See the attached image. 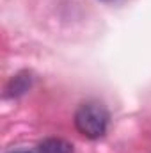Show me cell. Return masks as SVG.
Wrapping results in <instances>:
<instances>
[{
  "mask_svg": "<svg viewBox=\"0 0 151 153\" xmlns=\"http://www.w3.org/2000/svg\"><path fill=\"white\" fill-rule=\"evenodd\" d=\"M110 114L101 102H85L75 112L76 130L87 139H100L109 128Z\"/></svg>",
  "mask_w": 151,
  "mask_h": 153,
  "instance_id": "cell-1",
  "label": "cell"
},
{
  "mask_svg": "<svg viewBox=\"0 0 151 153\" xmlns=\"http://www.w3.org/2000/svg\"><path fill=\"white\" fill-rule=\"evenodd\" d=\"M38 153H73V144L59 137H48L39 143Z\"/></svg>",
  "mask_w": 151,
  "mask_h": 153,
  "instance_id": "cell-2",
  "label": "cell"
},
{
  "mask_svg": "<svg viewBox=\"0 0 151 153\" xmlns=\"http://www.w3.org/2000/svg\"><path fill=\"white\" fill-rule=\"evenodd\" d=\"M30 87V75L29 73H18L16 76L11 78L7 85V96H20Z\"/></svg>",
  "mask_w": 151,
  "mask_h": 153,
  "instance_id": "cell-3",
  "label": "cell"
},
{
  "mask_svg": "<svg viewBox=\"0 0 151 153\" xmlns=\"http://www.w3.org/2000/svg\"><path fill=\"white\" fill-rule=\"evenodd\" d=\"M11 153H34V152H11ZM38 153V152H36Z\"/></svg>",
  "mask_w": 151,
  "mask_h": 153,
  "instance_id": "cell-4",
  "label": "cell"
},
{
  "mask_svg": "<svg viewBox=\"0 0 151 153\" xmlns=\"http://www.w3.org/2000/svg\"><path fill=\"white\" fill-rule=\"evenodd\" d=\"M105 2H112V0H105Z\"/></svg>",
  "mask_w": 151,
  "mask_h": 153,
  "instance_id": "cell-5",
  "label": "cell"
}]
</instances>
